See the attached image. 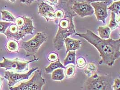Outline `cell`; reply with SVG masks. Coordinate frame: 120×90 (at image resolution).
<instances>
[{
    "mask_svg": "<svg viewBox=\"0 0 120 90\" xmlns=\"http://www.w3.org/2000/svg\"><path fill=\"white\" fill-rule=\"evenodd\" d=\"M120 88V79L119 78L115 79L114 81L112 88L114 90H118Z\"/></svg>",
    "mask_w": 120,
    "mask_h": 90,
    "instance_id": "obj_30",
    "label": "cell"
},
{
    "mask_svg": "<svg viewBox=\"0 0 120 90\" xmlns=\"http://www.w3.org/2000/svg\"><path fill=\"white\" fill-rule=\"evenodd\" d=\"M51 5H54L58 3V0H46Z\"/></svg>",
    "mask_w": 120,
    "mask_h": 90,
    "instance_id": "obj_32",
    "label": "cell"
},
{
    "mask_svg": "<svg viewBox=\"0 0 120 90\" xmlns=\"http://www.w3.org/2000/svg\"></svg>",
    "mask_w": 120,
    "mask_h": 90,
    "instance_id": "obj_37",
    "label": "cell"
},
{
    "mask_svg": "<svg viewBox=\"0 0 120 90\" xmlns=\"http://www.w3.org/2000/svg\"><path fill=\"white\" fill-rule=\"evenodd\" d=\"M24 22V16H18L15 18V23L19 28H20L23 26Z\"/></svg>",
    "mask_w": 120,
    "mask_h": 90,
    "instance_id": "obj_28",
    "label": "cell"
},
{
    "mask_svg": "<svg viewBox=\"0 0 120 90\" xmlns=\"http://www.w3.org/2000/svg\"><path fill=\"white\" fill-rule=\"evenodd\" d=\"M66 48V53L69 51H76L80 49L81 46L82 41L79 40L71 39L67 38L64 40Z\"/></svg>",
    "mask_w": 120,
    "mask_h": 90,
    "instance_id": "obj_11",
    "label": "cell"
},
{
    "mask_svg": "<svg viewBox=\"0 0 120 90\" xmlns=\"http://www.w3.org/2000/svg\"><path fill=\"white\" fill-rule=\"evenodd\" d=\"M119 26V24L117 22L116 20V15L113 12L111 13L110 20L109 22V27L111 30H113L117 28Z\"/></svg>",
    "mask_w": 120,
    "mask_h": 90,
    "instance_id": "obj_21",
    "label": "cell"
},
{
    "mask_svg": "<svg viewBox=\"0 0 120 90\" xmlns=\"http://www.w3.org/2000/svg\"><path fill=\"white\" fill-rule=\"evenodd\" d=\"M74 34L86 40L97 49L101 58L98 62L99 64H105L112 66L115 61L120 58V38L102 39L90 30H86L85 33H75Z\"/></svg>",
    "mask_w": 120,
    "mask_h": 90,
    "instance_id": "obj_1",
    "label": "cell"
},
{
    "mask_svg": "<svg viewBox=\"0 0 120 90\" xmlns=\"http://www.w3.org/2000/svg\"><path fill=\"white\" fill-rule=\"evenodd\" d=\"M107 9L113 12L116 15H120V1H115L113 2L109 7H107Z\"/></svg>",
    "mask_w": 120,
    "mask_h": 90,
    "instance_id": "obj_22",
    "label": "cell"
},
{
    "mask_svg": "<svg viewBox=\"0 0 120 90\" xmlns=\"http://www.w3.org/2000/svg\"><path fill=\"white\" fill-rule=\"evenodd\" d=\"M9 1H10L12 3H14L15 1V0H8Z\"/></svg>",
    "mask_w": 120,
    "mask_h": 90,
    "instance_id": "obj_34",
    "label": "cell"
},
{
    "mask_svg": "<svg viewBox=\"0 0 120 90\" xmlns=\"http://www.w3.org/2000/svg\"><path fill=\"white\" fill-rule=\"evenodd\" d=\"M4 34L6 35L7 39L15 40L17 41L19 40L23 39V38L26 36L25 34L20 30L16 34H11L6 30L5 33Z\"/></svg>",
    "mask_w": 120,
    "mask_h": 90,
    "instance_id": "obj_16",
    "label": "cell"
},
{
    "mask_svg": "<svg viewBox=\"0 0 120 90\" xmlns=\"http://www.w3.org/2000/svg\"><path fill=\"white\" fill-rule=\"evenodd\" d=\"M65 71V76L67 79L73 77L76 73L75 66L74 64H70L66 67Z\"/></svg>",
    "mask_w": 120,
    "mask_h": 90,
    "instance_id": "obj_20",
    "label": "cell"
},
{
    "mask_svg": "<svg viewBox=\"0 0 120 90\" xmlns=\"http://www.w3.org/2000/svg\"><path fill=\"white\" fill-rule=\"evenodd\" d=\"M94 10V13L98 21L105 23L108 16L107 12V3L103 1H95L90 3Z\"/></svg>",
    "mask_w": 120,
    "mask_h": 90,
    "instance_id": "obj_9",
    "label": "cell"
},
{
    "mask_svg": "<svg viewBox=\"0 0 120 90\" xmlns=\"http://www.w3.org/2000/svg\"><path fill=\"white\" fill-rule=\"evenodd\" d=\"M55 17L56 20L55 21L56 22L58 23L60 19H62L64 17L65 15V11L61 9H58L56 11H55Z\"/></svg>",
    "mask_w": 120,
    "mask_h": 90,
    "instance_id": "obj_25",
    "label": "cell"
},
{
    "mask_svg": "<svg viewBox=\"0 0 120 90\" xmlns=\"http://www.w3.org/2000/svg\"><path fill=\"white\" fill-rule=\"evenodd\" d=\"M38 14L42 17H44L46 21H55L56 20L55 11L52 6L42 1L38 7Z\"/></svg>",
    "mask_w": 120,
    "mask_h": 90,
    "instance_id": "obj_10",
    "label": "cell"
},
{
    "mask_svg": "<svg viewBox=\"0 0 120 90\" xmlns=\"http://www.w3.org/2000/svg\"><path fill=\"white\" fill-rule=\"evenodd\" d=\"M112 81L109 76H100L96 72L88 78L83 87V90H111Z\"/></svg>",
    "mask_w": 120,
    "mask_h": 90,
    "instance_id": "obj_3",
    "label": "cell"
},
{
    "mask_svg": "<svg viewBox=\"0 0 120 90\" xmlns=\"http://www.w3.org/2000/svg\"><path fill=\"white\" fill-rule=\"evenodd\" d=\"M7 50L11 52H19V49L18 41L15 40H9L6 44Z\"/></svg>",
    "mask_w": 120,
    "mask_h": 90,
    "instance_id": "obj_18",
    "label": "cell"
},
{
    "mask_svg": "<svg viewBox=\"0 0 120 90\" xmlns=\"http://www.w3.org/2000/svg\"><path fill=\"white\" fill-rule=\"evenodd\" d=\"M77 67L80 68H83L86 67L87 64V62L86 59L82 56L78 58L76 60Z\"/></svg>",
    "mask_w": 120,
    "mask_h": 90,
    "instance_id": "obj_24",
    "label": "cell"
},
{
    "mask_svg": "<svg viewBox=\"0 0 120 90\" xmlns=\"http://www.w3.org/2000/svg\"><path fill=\"white\" fill-rule=\"evenodd\" d=\"M71 9L75 14L82 18L90 16L94 14L93 7L90 4L86 2H74Z\"/></svg>",
    "mask_w": 120,
    "mask_h": 90,
    "instance_id": "obj_8",
    "label": "cell"
},
{
    "mask_svg": "<svg viewBox=\"0 0 120 90\" xmlns=\"http://www.w3.org/2000/svg\"><path fill=\"white\" fill-rule=\"evenodd\" d=\"M3 61L0 62V68H5L6 70H11L15 73H24L28 70V65L32 62L38 61V58L35 57L30 61H25L17 58L13 60L7 59L2 57Z\"/></svg>",
    "mask_w": 120,
    "mask_h": 90,
    "instance_id": "obj_6",
    "label": "cell"
},
{
    "mask_svg": "<svg viewBox=\"0 0 120 90\" xmlns=\"http://www.w3.org/2000/svg\"><path fill=\"white\" fill-rule=\"evenodd\" d=\"M38 69V68H33L31 69L27 73H19L13 71H6L5 72L4 79L8 81V86L9 87H13L17 83L23 80L28 79L31 74Z\"/></svg>",
    "mask_w": 120,
    "mask_h": 90,
    "instance_id": "obj_7",
    "label": "cell"
},
{
    "mask_svg": "<svg viewBox=\"0 0 120 90\" xmlns=\"http://www.w3.org/2000/svg\"><path fill=\"white\" fill-rule=\"evenodd\" d=\"M114 1H117V0H113Z\"/></svg>",
    "mask_w": 120,
    "mask_h": 90,
    "instance_id": "obj_36",
    "label": "cell"
},
{
    "mask_svg": "<svg viewBox=\"0 0 120 90\" xmlns=\"http://www.w3.org/2000/svg\"><path fill=\"white\" fill-rule=\"evenodd\" d=\"M74 1L75 2H86L88 3H91L95 1H98V0H74Z\"/></svg>",
    "mask_w": 120,
    "mask_h": 90,
    "instance_id": "obj_31",
    "label": "cell"
},
{
    "mask_svg": "<svg viewBox=\"0 0 120 90\" xmlns=\"http://www.w3.org/2000/svg\"><path fill=\"white\" fill-rule=\"evenodd\" d=\"M2 14V19L8 22H15V18L11 13L7 11H1Z\"/></svg>",
    "mask_w": 120,
    "mask_h": 90,
    "instance_id": "obj_23",
    "label": "cell"
},
{
    "mask_svg": "<svg viewBox=\"0 0 120 90\" xmlns=\"http://www.w3.org/2000/svg\"><path fill=\"white\" fill-rule=\"evenodd\" d=\"M97 31L101 38L107 39L110 38L111 30L109 26H100Z\"/></svg>",
    "mask_w": 120,
    "mask_h": 90,
    "instance_id": "obj_17",
    "label": "cell"
},
{
    "mask_svg": "<svg viewBox=\"0 0 120 90\" xmlns=\"http://www.w3.org/2000/svg\"><path fill=\"white\" fill-rule=\"evenodd\" d=\"M66 67L61 63L60 59L59 58L55 62H51V63L49 66L45 68V72L47 74L52 73V72L58 68H65Z\"/></svg>",
    "mask_w": 120,
    "mask_h": 90,
    "instance_id": "obj_13",
    "label": "cell"
},
{
    "mask_svg": "<svg viewBox=\"0 0 120 90\" xmlns=\"http://www.w3.org/2000/svg\"><path fill=\"white\" fill-rule=\"evenodd\" d=\"M6 30L11 34H16L19 32V29L15 23H11Z\"/></svg>",
    "mask_w": 120,
    "mask_h": 90,
    "instance_id": "obj_26",
    "label": "cell"
},
{
    "mask_svg": "<svg viewBox=\"0 0 120 90\" xmlns=\"http://www.w3.org/2000/svg\"><path fill=\"white\" fill-rule=\"evenodd\" d=\"M48 60L50 62H55L59 59L58 54L54 52L50 53L48 56Z\"/></svg>",
    "mask_w": 120,
    "mask_h": 90,
    "instance_id": "obj_29",
    "label": "cell"
},
{
    "mask_svg": "<svg viewBox=\"0 0 120 90\" xmlns=\"http://www.w3.org/2000/svg\"><path fill=\"white\" fill-rule=\"evenodd\" d=\"M76 15L70 11L65 12V15L58 22V29L55 38L53 45L58 51L63 49L64 46V40L76 33L73 22V17Z\"/></svg>",
    "mask_w": 120,
    "mask_h": 90,
    "instance_id": "obj_2",
    "label": "cell"
},
{
    "mask_svg": "<svg viewBox=\"0 0 120 90\" xmlns=\"http://www.w3.org/2000/svg\"><path fill=\"white\" fill-rule=\"evenodd\" d=\"M24 18V23L23 26L21 28H19V29L25 34L27 35L33 34V31L35 29L33 25V20L31 18H27L26 16H23Z\"/></svg>",
    "mask_w": 120,
    "mask_h": 90,
    "instance_id": "obj_12",
    "label": "cell"
},
{
    "mask_svg": "<svg viewBox=\"0 0 120 90\" xmlns=\"http://www.w3.org/2000/svg\"><path fill=\"white\" fill-rule=\"evenodd\" d=\"M45 84V80L42 77L41 70H36L29 81L25 82H21L16 87H9L11 90H42Z\"/></svg>",
    "mask_w": 120,
    "mask_h": 90,
    "instance_id": "obj_5",
    "label": "cell"
},
{
    "mask_svg": "<svg viewBox=\"0 0 120 90\" xmlns=\"http://www.w3.org/2000/svg\"><path fill=\"white\" fill-rule=\"evenodd\" d=\"M47 38L45 33H38L32 39L22 42L21 47L25 51L26 56H34L41 45L47 41Z\"/></svg>",
    "mask_w": 120,
    "mask_h": 90,
    "instance_id": "obj_4",
    "label": "cell"
},
{
    "mask_svg": "<svg viewBox=\"0 0 120 90\" xmlns=\"http://www.w3.org/2000/svg\"><path fill=\"white\" fill-rule=\"evenodd\" d=\"M67 53V56L66 57L63 62V65L64 66L66 67L70 64L75 65L76 63V51H69Z\"/></svg>",
    "mask_w": 120,
    "mask_h": 90,
    "instance_id": "obj_14",
    "label": "cell"
},
{
    "mask_svg": "<svg viewBox=\"0 0 120 90\" xmlns=\"http://www.w3.org/2000/svg\"><path fill=\"white\" fill-rule=\"evenodd\" d=\"M4 79V78H2L0 76V90L1 89L2 86V83H3V80Z\"/></svg>",
    "mask_w": 120,
    "mask_h": 90,
    "instance_id": "obj_33",
    "label": "cell"
},
{
    "mask_svg": "<svg viewBox=\"0 0 120 90\" xmlns=\"http://www.w3.org/2000/svg\"><path fill=\"white\" fill-rule=\"evenodd\" d=\"M52 73L51 79L52 80L62 81L65 78L64 72L63 68H58Z\"/></svg>",
    "mask_w": 120,
    "mask_h": 90,
    "instance_id": "obj_15",
    "label": "cell"
},
{
    "mask_svg": "<svg viewBox=\"0 0 120 90\" xmlns=\"http://www.w3.org/2000/svg\"><path fill=\"white\" fill-rule=\"evenodd\" d=\"M84 73L88 78L90 77L93 74L95 73L97 71V68L96 65L92 63H90L84 68Z\"/></svg>",
    "mask_w": 120,
    "mask_h": 90,
    "instance_id": "obj_19",
    "label": "cell"
},
{
    "mask_svg": "<svg viewBox=\"0 0 120 90\" xmlns=\"http://www.w3.org/2000/svg\"><path fill=\"white\" fill-rule=\"evenodd\" d=\"M11 22H5L0 21V34H4L6 30L11 24Z\"/></svg>",
    "mask_w": 120,
    "mask_h": 90,
    "instance_id": "obj_27",
    "label": "cell"
},
{
    "mask_svg": "<svg viewBox=\"0 0 120 90\" xmlns=\"http://www.w3.org/2000/svg\"><path fill=\"white\" fill-rule=\"evenodd\" d=\"M25 0H20V1H21L22 3H23Z\"/></svg>",
    "mask_w": 120,
    "mask_h": 90,
    "instance_id": "obj_35",
    "label": "cell"
}]
</instances>
